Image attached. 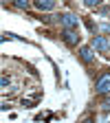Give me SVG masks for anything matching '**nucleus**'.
Instances as JSON below:
<instances>
[{
	"mask_svg": "<svg viewBox=\"0 0 110 123\" xmlns=\"http://www.w3.org/2000/svg\"><path fill=\"white\" fill-rule=\"evenodd\" d=\"M59 22H62V26H64L66 31H73V29H77V24H79L77 15H73V13H62L59 15Z\"/></svg>",
	"mask_w": 110,
	"mask_h": 123,
	"instance_id": "f257e3e1",
	"label": "nucleus"
},
{
	"mask_svg": "<svg viewBox=\"0 0 110 123\" xmlns=\"http://www.w3.org/2000/svg\"><path fill=\"white\" fill-rule=\"evenodd\" d=\"M97 92L99 95H110V73H104L99 79H97Z\"/></svg>",
	"mask_w": 110,
	"mask_h": 123,
	"instance_id": "f03ea898",
	"label": "nucleus"
},
{
	"mask_svg": "<svg viewBox=\"0 0 110 123\" xmlns=\"http://www.w3.org/2000/svg\"><path fill=\"white\" fill-rule=\"evenodd\" d=\"M92 51H95L92 46H82V49H79V57H82L84 62H88V64H90V62L95 59V53H92Z\"/></svg>",
	"mask_w": 110,
	"mask_h": 123,
	"instance_id": "7ed1b4c3",
	"label": "nucleus"
},
{
	"mask_svg": "<svg viewBox=\"0 0 110 123\" xmlns=\"http://www.w3.org/2000/svg\"><path fill=\"white\" fill-rule=\"evenodd\" d=\"M90 46H92V49H97L99 53H106V51H108V40H106V37H95Z\"/></svg>",
	"mask_w": 110,
	"mask_h": 123,
	"instance_id": "20e7f679",
	"label": "nucleus"
},
{
	"mask_svg": "<svg viewBox=\"0 0 110 123\" xmlns=\"http://www.w3.org/2000/svg\"><path fill=\"white\" fill-rule=\"evenodd\" d=\"M64 42L68 44V46H75L77 42H79V33H75V31H64Z\"/></svg>",
	"mask_w": 110,
	"mask_h": 123,
	"instance_id": "39448f33",
	"label": "nucleus"
},
{
	"mask_svg": "<svg viewBox=\"0 0 110 123\" xmlns=\"http://www.w3.org/2000/svg\"><path fill=\"white\" fill-rule=\"evenodd\" d=\"M35 7L40 11H51V9H55V2H53V0H38Z\"/></svg>",
	"mask_w": 110,
	"mask_h": 123,
	"instance_id": "423d86ee",
	"label": "nucleus"
},
{
	"mask_svg": "<svg viewBox=\"0 0 110 123\" xmlns=\"http://www.w3.org/2000/svg\"><path fill=\"white\" fill-rule=\"evenodd\" d=\"M108 110H110V97L104 101V112H108Z\"/></svg>",
	"mask_w": 110,
	"mask_h": 123,
	"instance_id": "0eeeda50",
	"label": "nucleus"
},
{
	"mask_svg": "<svg viewBox=\"0 0 110 123\" xmlns=\"http://www.w3.org/2000/svg\"><path fill=\"white\" fill-rule=\"evenodd\" d=\"M18 7H20V9H26V7H29V2H26V0H20Z\"/></svg>",
	"mask_w": 110,
	"mask_h": 123,
	"instance_id": "6e6552de",
	"label": "nucleus"
},
{
	"mask_svg": "<svg viewBox=\"0 0 110 123\" xmlns=\"http://www.w3.org/2000/svg\"><path fill=\"white\" fill-rule=\"evenodd\" d=\"M7 84H9V79H7V77H2V79H0V86H2V88H7Z\"/></svg>",
	"mask_w": 110,
	"mask_h": 123,
	"instance_id": "1a4fd4ad",
	"label": "nucleus"
},
{
	"mask_svg": "<svg viewBox=\"0 0 110 123\" xmlns=\"http://www.w3.org/2000/svg\"><path fill=\"white\" fill-rule=\"evenodd\" d=\"M82 123H95V121H92V119H84Z\"/></svg>",
	"mask_w": 110,
	"mask_h": 123,
	"instance_id": "9d476101",
	"label": "nucleus"
}]
</instances>
